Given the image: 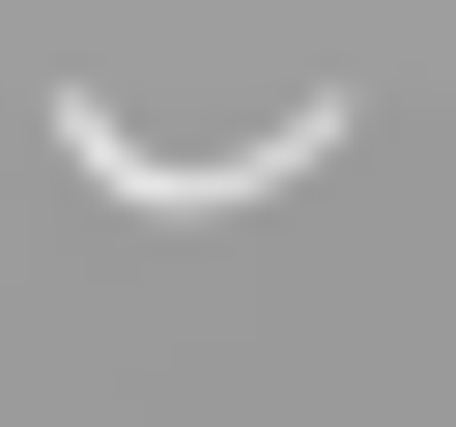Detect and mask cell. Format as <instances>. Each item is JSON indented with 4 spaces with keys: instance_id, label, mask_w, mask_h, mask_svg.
I'll list each match as a JSON object with an SVG mask.
<instances>
[{
    "instance_id": "1",
    "label": "cell",
    "mask_w": 456,
    "mask_h": 427,
    "mask_svg": "<svg viewBox=\"0 0 456 427\" xmlns=\"http://www.w3.org/2000/svg\"><path fill=\"white\" fill-rule=\"evenodd\" d=\"M57 171H86V199H285V171H342V85H285L228 171H200V142H142V114H57Z\"/></svg>"
}]
</instances>
